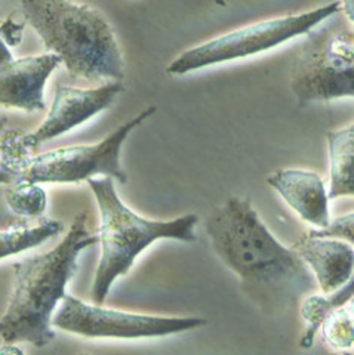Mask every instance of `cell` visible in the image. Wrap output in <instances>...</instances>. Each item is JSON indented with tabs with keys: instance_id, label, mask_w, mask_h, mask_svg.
Here are the masks:
<instances>
[{
	"instance_id": "cell-7",
	"label": "cell",
	"mask_w": 354,
	"mask_h": 355,
	"mask_svg": "<svg viewBox=\"0 0 354 355\" xmlns=\"http://www.w3.org/2000/svg\"><path fill=\"white\" fill-rule=\"evenodd\" d=\"M158 108L147 107L138 116L119 126L101 142L92 146H73L36 154L17 182L30 184H76L103 175L121 184L128 181L120 164V151L129 133L150 119Z\"/></svg>"
},
{
	"instance_id": "cell-19",
	"label": "cell",
	"mask_w": 354,
	"mask_h": 355,
	"mask_svg": "<svg viewBox=\"0 0 354 355\" xmlns=\"http://www.w3.org/2000/svg\"><path fill=\"white\" fill-rule=\"evenodd\" d=\"M307 234L316 239H334L348 241L353 244L354 241V215L346 214L342 216L329 220V224L325 228L320 230H310Z\"/></svg>"
},
{
	"instance_id": "cell-17",
	"label": "cell",
	"mask_w": 354,
	"mask_h": 355,
	"mask_svg": "<svg viewBox=\"0 0 354 355\" xmlns=\"http://www.w3.org/2000/svg\"><path fill=\"white\" fill-rule=\"evenodd\" d=\"M5 200L10 212L24 218L40 216L48 205L45 190L40 185L30 182H15L10 185L5 193Z\"/></svg>"
},
{
	"instance_id": "cell-1",
	"label": "cell",
	"mask_w": 354,
	"mask_h": 355,
	"mask_svg": "<svg viewBox=\"0 0 354 355\" xmlns=\"http://www.w3.org/2000/svg\"><path fill=\"white\" fill-rule=\"evenodd\" d=\"M212 248L262 304L287 306L314 291V277L292 248L262 224L248 198L230 197L206 219Z\"/></svg>"
},
{
	"instance_id": "cell-4",
	"label": "cell",
	"mask_w": 354,
	"mask_h": 355,
	"mask_svg": "<svg viewBox=\"0 0 354 355\" xmlns=\"http://www.w3.org/2000/svg\"><path fill=\"white\" fill-rule=\"evenodd\" d=\"M99 209L98 243L101 258L92 284L94 305H103L113 283L126 275L141 252L158 240L196 241L199 216L184 215L171 220H151L137 215L121 202L112 178L87 181Z\"/></svg>"
},
{
	"instance_id": "cell-6",
	"label": "cell",
	"mask_w": 354,
	"mask_h": 355,
	"mask_svg": "<svg viewBox=\"0 0 354 355\" xmlns=\"http://www.w3.org/2000/svg\"><path fill=\"white\" fill-rule=\"evenodd\" d=\"M339 8L341 2H332L303 14L270 18L226 33L180 53L166 67V73L184 76L211 65L267 52L298 36H305L320 22L339 12Z\"/></svg>"
},
{
	"instance_id": "cell-20",
	"label": "cell",
	"mask_w": 354,
	"mask_h": 355,
	"mask_svg": "<svg viewBox=\"0 0 354 355\" xmlns=\"http://www.w3.org/2000/svg\"><path fill=\"white\" fill-rule=\"evenodd\" d=\"M24 28V22H18L14 19V17H8L2 24H0V39L5 42L8 48L17 46V44L23 40Z\"/></svg>"
},
{
	"instance_id": "cell-3",
	"label": "cell",
	"mask_w": 354,
	"mask_h": 355,
	"mask_svg": "<svg viewBox=\"0 0 354 355\" xmlns=\"http://www.w3.org/2000/svg\"><path fill=\"white\" fill-rule=\"evenodd\" d=\"M28 24L74 79L121 82L125 64L115 31L99 10L86 3L23 0Z\"/></svg>"
},
{
	"instance_id": "cell-10",
	"label": "cell",
	"mask_w": 354,
	"mask_h": 355,
	"mask_svg": "<svg viewBox=\"0 0 354 355\" xmlns=\"http://www.w3.org/2000/svg\"><path fill=\"white\" fill-rule=\"evenodd\" d=\"M60 65L57 55L48 52L0 65V107L26 113L45 110V85Z\"/></svg>"
},
{
	"instance_id": "cell-21",
	"label": "cell",
	"mask_w": 354,
	"mask_h": 355,
	"mask_svg": "<svg viewBox=\"0 0 354 355\" xmlns=\"http://www.w3.org/2000/svg\"><path fill=\"white\" fill-rule=\"evenodd\" d=\"M14 60V55L10 52V49L6 46L5 42L0 39V65L8 64Z\"/></svg>"
},
{
	"instance_id": "cell-11",
	"label": "cell",
	"mask_w": 354,
	"mask_h": 355,
	"mask_svg": "<svg viewBox=\"0 0 354 355\" xmlns=\"http://www.w3.org/2000/svg\"><path fill=\"white\" fill-rule=\"evenodd\" d=\"M292 249L313 274L323 295L337 292L353 279L354 250L347 241L316 239L305 232L296 239Z\"/></svg>"
},
{
	"instance_id": "cell-12",
	"label": "cell",
	"mask_w": 354,
	"mask_h": 355,
	"mask_svg": "<svg viewBox=\"0 0 354 355\" xmlns=\"http://www.w3.org/2000/svg\"><path fill=\"white\" fill-rule=\"evenodd\" d=\"M267 184L308 225L320 230L329 224L328 191L317 173L301 169H279L267 176Z\"/></svg>"
},
{
	"instance_id": "cell-18",
	"label": "cell",
	"mask_w": 354,
	"mask_h": 355,
	"mask_svg": "<svg viewBox=\"0 0 354 355\" xmlns=\"http://www.w3.org/2000/svg\"><path fill=\"white\" fill-rule=\"evenodd\" d=\"M322 336L330 348L335 351H348L354 343V326L353 318L346 306H341L330 313L329 317L323 321Z\"/></svg>"
},
{
	"instance_id": "cell-15",
	"label": "cell",
	"mask_w": 354,
	"mask_h": 355,
	"mask_svg": "<svg viewBox=\"0 0 354 355\" xmlns=\"http://www.w3.org/2000/svg\"><path fill=\"white\" fill-rule=\"evenodd\" d=\"M62 231V222L48 218L40 219L36 224H18L0 231V261L37 248Z\"/></svg>"
},
{
	"instance_id": "cell-2",
	"label": "cell",
	"mask_w": 354,
	"mask_h": 355,
	"mask_svg": "<svg viewBox=\"0 0 354 355\" xmlns=\"http://www.w3.org/2000/svg\"><path fill=\"white\" fill-rule=\"evenodd\" d=\"M86 227V215H77L52 250L15 263L14 284L5 313L0 317V338L5 343L27 342L43 348L55 339L52 314L64 301L65 287L77 270V258L98 244Z\"/></svg>"
},
{
	"instance_id": "cell-25",
	"label": "cell",
	"mask_w": 354,
	"mask_h": 355,
	"mask_svg": "<svg viewBox=\"0 0 354 355\" xmlns=\"http://www.w3.org/2000/svg\"><path fill=\"white\" fill-rule=\"evenodd\" d=\"M81 355H90V354H81Z\"/></svg>"
},
{
	"instance_id": "cell-8",
	"label": "cell",
	"mask_w": 354,
	"mask_h": 355,
	"mask_svg": "<svg viewBox=\"0 0 354 355\" xmlns=\"http://www.w3.org/2000/svg\"><path fill=\"white\" fill-rule=\"evenodd\" d=\"M206 324L201 317H159L125 313L103 305L86 304L74 296H65L52 327L83 338L144 339L184 333Z\"/></svg>"
},
{
	"instance_id": "cell-24",
	"label": "cell",
	"mask_w": 354,
	"mask_h": 355,
	"mask_svg": "<svg viewBox=\"0 0 354 355\" xmlns=\"http://www.w3.org/2000/svg\"><path fill=\"white\" fill-rule=\"evenodd\" d=\"M337 355H353L351 352H348V351H341L339 354H337Z\"/></svg>"
},
{
	"instance_id": "cell-16",
	"label": "cell",
	"mask_w": 354,
	"mask_h": 355,
	"mask_svg": "<svg viewBox=\"0 0 354 355\" xmlns=\"http://www.w3.org/2000/svg\"><path fill=\"white\" fill-rule=\"evenodd\" d=\"M35 155L24 130H3L0 135V184H15Z\"/></svg>"
},
{
	"instance_id": "cell-14",
	"label": "cell",
	"mask_w": 354,
	"mask_h": 355,
	"mask_svg": "<svg viewBox=\"0 0 354 355\" xmlns=\"http://www.w3.org/2000/svg\"><path fill=\"white\" fill-rule=\"evenodd\" d=\"M354 291V280L350 279L344 286L338 288L337 292L329 295L313 293L304 297L300 306V314L305 321V331L300 340V347L308 349L313 347L317 333L320 331L323 321L329 317L335 309L346 306L351 301Z\"/></svg>"
},
{
	"instance_id": "cell-13",
	"label": "cell",
	"mask_w": 354,
	"mask_h": 355,
	"mask_svg": "<svg viewBox=\"0 0 354 355\" xmlns=\"http://www.w3.org/2000/svg\"><path fill=\"white\" fill-rule=\"evenodd\" d=\"M330 184L328 198L354 194V125L328 132Z\"/></svg>"
},
{
	"instance_id": "cell-22",
	"label": "cell",
	"mask_w": 354,
	"mask_h": 355,
	"mask_svg": "<svg viewBox=\"0 0 354 355\" xmlns=\"http://www.w3.org/2000/svg\"><path fill=\"white\" fill-rule=\"evenodd\" d=\"M0 355H24V351L15 343H6L2 348H0Z\"/></svg>"
},
{
	"instance_id": "cell-9",
	"label": "cell",
	"mask_w": 354,
	"mask_h": 355,
	"mask_svg": "<svg viewBox=\"0 0 354 355\" xmlns=\"http://www.w3.org/2000/svg\"><path fill=\"white\" fill-rule=\"evenodd\" d=\"M121 92V82H110L90 89L57 86L47 119L35 132L27 133L28 146L37 153L40 144L64 135L112 107Z\"/></svg>"
},
{
	"instance_id": "cell-23",
	"label": "cell",
	"mask_w": 354,
	"mask_h": 355,
	"mask_svg": "<svg viewBox=\"0 0 354 355\" xmlns=\"http://www.w3.org/2000/svg\"><path fill=\"white\" fill-rule=\"evenodd\" d=\"M6 123H8V117H6V116H2V117H0V135H2V132L5 130Z\"/></svg>"
},
{
	"instance_id": "cell-5",
	"label": "cell",
	"mask_w": 354,
	"mask_h": 355,
	"mask_svg": "<svg viewBox=\"0 0 354 355\" xmlns=\"http://www.w3.org/2000/svg\"><path fill=\"white\" fill-rule=\"evenodd\" d=\"M291 89L300 107L354 95V31L339 12L305 35L291 64Z\"/></svg>"
}]
</instances>
